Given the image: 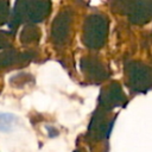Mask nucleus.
<instances>
[{
	"mask_svg": "<svg viewBox=\"0 0 152 152\" xmlns=\"http://www.w3.org/2000/svg\"><path fill=\"white\" fill-rule=\"evenodd\" d=\"M129 81L135 90H147L152 86V71L148 66L140 63L129 65Z\"/></svg>",
	"mask_w": 152,
	"mask_h": 152,
	"instance_id": "f03ea898",
	"label": "nucleus"
},
{
	"mask_svg": "<svg viewBox=\"0 0 152 152\" xmlns=\"http://www.w3.org/2000/svg\"><path fill=\"white\" fill-rule=\"evenodd\" d=\"M18 119L11 113H0V132H10L17 124Z\"/></svg>",
	"mask_w": 152,
	"mask_h": 152,
	"instance_id": "423d86ee",
	"label": "nucleus"
},
{
	"mask_svg": "<svg viewBox=\"0 0 152 152\" xmlns=\"http://www.w3.org/2000/svg\"><path fill=\"white\" fill-rule=\"evenodd\" d=\"M25 8L27 10V15L33 21H39L46 15L49 11V4L44 2L43 0H32L31 2H26Z\"/></svg>",
	"mask_w": 152,
	"mask_h": 152,
	"instance_id": "20e7f679",
	"label": "nucleus"
},
{
	"mask_svg": "<svg viewBox=\"0 0 152 152\" xmlns=\"http://www.w3.org/2000/svg\"><path fill=\"white\" fill-rule=\"evenodd\" d=\"M131 15V20L134 23L148 21L152 17V2L148 0H138L133 6V12Z\"/></svg>",
	"mask_w": 152,
	"mask_h": 152,
	"instance_id": "7ed1b4c3",
	"label": "nucleus"
},
{
	"mask_svg": "<svg viewBox=\"0 0 152 152\" xmlns=\"http://www.w3.org/2000/svg\"><path fill=\"white\" fill-rule=\"evenodd\" d=\"M107 32V21L102 15H91L88 18L83 39L87 46L89 48H100L103 45Z\"/></svg>",
	"mask_w": 152,
	"mask_h": 152,
	"instance_id": "f257e3e1",
	"label": "nucleus"
},
{
	"mask_svg": "<svg viewBox=\"0 0 152 152\" xmlns=\"http://www.w3.org/2000/svg\"><path fill=\"white\" fill-rule=\"evenodd\" d=\"M69 21H70V17L65 13H61L56 18L52 27V36L57 42H63L64 38L68 36Z\"/></svg>",
	"mask_w": 152,
	"mask_h": 152,
	"instance_id": "39448f33",
	"label": "nucleus"
}]
</instances>
